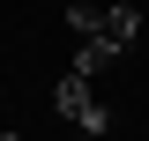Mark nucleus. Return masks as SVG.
Returning a JSON list of instances; mask_svg holds the SVG:
<instances>
[{"label":"nucleus","instance_id":"6","mask_svg":"<svg viewBox=\"0 0 149 141\" xmlns=\"http://www.w3.org/2000/svg\"><path fill=\"white\" fill-rule=\"evenodd\" d=\"M0 141H22V134H0Z\"/></svg>","mask_w":149,"mask_h":141},{"label":"nucleus","instance_id":"3","mask_svg":"<svg viewBox=\"0 0 149 141\" xmlns=\"http://www.w3.org/2000/svg\"><path fill=\"white\" fill-rule=\"evenodd\" d=\"M67 30H74V37H104V8H90V0H67Z\"/></svg>","mask_w":149,"mask_h":141},{"label":"nucleus","instance_id":"4","mask_svg":"<svg viewBox=\"0 0 149 141\" xmlns=\"http://www.w3.org/2000/svg\"><path fill=\"white\" fill-rule=\"evenodd\" d=\"M112 59H119V52H112L104 37H82V52H74V74H97V67H112Z\"/></svg>","mask_w":149,"mask_h":141},{"label":"nucleus","instance_id":"1","mask_svg":"<svg viewBox=\"0 0 149 141\" xmlns=\"http://www.w3.org/2000/svg\"><path fill=\"white\" fill-rule=\"evenodd\" d=\"M52 104L67 111V119L82 126V134H112V111L97 104V89H90V74H74V67H67V74L52 82Z\"/></svg>","mask_w":149,"mask_h":141},{"label":"nucleus","instance_id":"2","mask_svg":"<svg viewBox=\"0 0 149 141\" xmlns=\"http://www.w3.org/2000/svg\"><path fill=\"white\" fill-rule=\"evenodd\" d=\"M134 37H142V8H127V0L104 8V45H112V52H127Z\"/></svg>","mask_w":149,"mask_h":141},{"label":"nucleus","instance_id":"5","mask_svg":"<svg viewBox=\"0 0 149 141\" xmlns=\"http://www.w3.org/2000/svg\"><path fill=\"white\" fill-rule=\"evenodd\" d=\"M74 141H104V134H82V126H74Z\"/></svg>","mask_w":149,"mask_h":141}]
</instances>
